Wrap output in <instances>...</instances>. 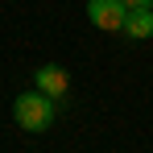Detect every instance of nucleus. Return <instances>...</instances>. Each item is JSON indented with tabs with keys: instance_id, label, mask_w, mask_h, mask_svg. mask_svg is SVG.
<instances>
[{
	"instance_id": "nucleus-1",
	"label": "nucleus",
	"mask_w": 153,
	"mask_h": 153,
	"mask_svg": "<svg viewBox=\"0 0 153 153\" xmlns=\"http://www.w3.org/2000/svg\"><path fill=\"white\" fill-rule=\"evenodd\" d=\"M13 120L25 128V132H46L50 120H54V100L33 87V91H25V95L13 100Z\"/></svg>"
},
{
	"instance_id": "nucleus-2",
	"label": "nucleus",
	"mask_w": 153,
	"mask_h": 153,
	"mask_svg": "<svg viewBox=\"0 0 153 153\" xmlns=\"http://www.w3.org/2000/svg\"><path fill=\"white\" fill-rule=\"evenodd\" d=\"M128 4L124 0H87V21L103 33H124Z\"/></svg>"
},
{
	"instance_id": "nucleus-3",
	"label": "nucleus",
	"mask_w": 153,
	"mask_h": 153,
	"mask_svg": "<svg viewBox=\"0 0 153 153\" xmlns=\"http://www.w3.org/2000/svg\"><path fill=\"white\" fill-rule=\"evenodd\" d=\"M33 83H37V91H42V95H50V100H62V95L71 91V75H66L58 62H46V66H37Z\"/></svg>"
},
{
	"instance_id": "nucleus-4",
	"label": "nucleus",
	"mask_w": 153,
	"mask_h": 153,
	"mask_svg": "<svg viewBox=\"0 0 153 153\" xmlns=\"http://www.w3.org/2000/svg\"><path fill=\"white\" fill-rule=\"evenodd\" d=\"M124 37H132V42H149V37H153V8H128Z\"/></svg>"
},
{
	"instance_id": "nucleus-5",
	"label": "nucleus",
	"mask_w": 153,
	"mask_h": 153,
	"mask_svg": "<svg viewBox=\"0 0 153 153\" xmlns=\"http://www.w3.org/2000/svg\"><path fill=\"white\" fill-rule=\"evenodd\" d=\"M128 8H153V0H124Z\"/></svg>"
}]
</instances>
